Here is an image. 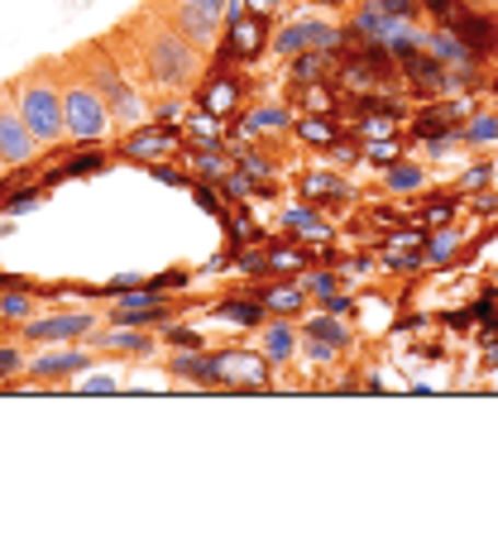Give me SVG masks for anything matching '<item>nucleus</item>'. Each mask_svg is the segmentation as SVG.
Segmentation results:
<instances>
[{
	"label": "nucleus",
	"mask_w": 498,
	"mask_h": 560,
	"mask_svg": "<svg viewBox=\"0 0 498 560\" xmlns=\"http://www.w3.org/2000/svg\"><path fill=\"white\" fill-rule=\"evenodd\" d=\"M101 44L111 48V58L120 62L125 78L159 106L187 101L211 72V54H201L153 0H139L115 30L101 34Z\"/></svg>",
	"instance_id": "nucleus-1"
},
{
	"label": "nucleus",
	"mask_w": 498,
	"mask_h": 560,
	"mask_svg": "<svg viewBox=\"0 0 498 560\" xmlns=\"http://www.w3.org/2000/svg\"><path fill=\"white\" fill-rule=\"evenodd\" d=\"M10 96H15L24 125L34 130V139L44 144V154H58V149L72 144L68 120H62V72H58V54L34 58L30 68L10 82Z\"/></svg>",
	"instance_id": "nucleus-2"
},
{
	"label": "nucleus",
	"mask_w": 498,
	"mask_h": 560,
	"mask_svg": "<svg viewBox=\"0 0 498 560\" xmlns=\"http://www.w3.org/2000/svg\"><path fill=\"white\" fill-rule=\"evenodd\" d=\"M58 72H62V120H68L72 144H106V139H115L111 101L86 72V62L77 58V48L58 54Z\"/></svg>",
	"instance_id": "nucleus-3"
},
{
	"label": "nucleus",
	"mask_w": 498,
	"mask_h": 560,
	"mask_svg": "<svg viewBox=\"0 0 498 560\" xmlns=\"http://www.w3.org/2000/svg\"><path fill=\"white\" fill-rule=\"evenodd\" d=\"M38 159H44V144L24 125L15 96H10V82H0V168H30Z\"/></svg>",
	"instance_id": "nucleus-4"
},
{
	"label": "nucleus",
	"mask_w": 498,
	"mask_h": 560,
	"mask_svg": "<svg viewBox=\"0 0 498 560\" xmlns=\"http://www.w3.org/2000/svg\"><path fill=\"white\" fill-rule=\"evenodd\" d=\"M92 330H101L96 312H54V316H38V322H24L20 340L38 350V346H68V340H86Z\"/></svg>",
	"instance_id": "nucleus-5"
},
{
	"label": "nucleus",
	"mask_w": 498,
	"mask_h": 560,
	"mask_svg": "<svg viewBox=\"0 0 498 560\" xmlns=\"http://www.w3.org/2000/svg\"><path fill=\"white\" fill-rule=\"evenodd\" d=\"M207 378L216 384H235V388H264L268 384V360L264 354H250V350H216L201 360Z\"/></svg>",
	"instance_id": "nucleus-6"
},
{
	"label": "nucleus",
	"mask_w": 498,
	"mask_h": 560,
	"mask_svg": "<svg viewBox=\"0 0 498 560\" xmlns=\"http://www.w3.org/2000/svg\"><path fill=\"white\" fill-rule=\"evenodd\" d=\"M92 346H82V340H68V346H38V354L30 360V369H24V378L30 384H58V378L77 374V369L92 364Z\"/></svg>",
	"instance_id": "nucleus-7"
},
{
	"label": "nucleus",
	"mask_w": 498,
	"mask_h": 560,
	"mask_svg": "<svg viewBox=\"0 0 498 560\" xmlns=\"http://www.w3.org/2000/svg\"><path fill=\"white\" fill-rule=\"evenodd\" d=\"M153 5H159L163 15H169L177 30H183L187 39L201 48V54H216V44H221V30H225V20H221V15H207V10L183 5V0H153Z\"/></svg>",
	"instance_id": "nucleus-8"
},
{
	"label": "nucleus",
	"mask_w": 498,
	"mask_h": 560,
	"mask_svg": "<svg viewBox=\"0 0 498 560\" xmlns=\"http://www.w3.org/2000/svg\"><path fill=\"white\" fill-rule=\"evenodd\" d=\"M340 34L331 24H292V30L274 34V54H302V48H331Z\"/></svg>",
	"instance_id": "nucleus-9"
},
{
	"label": "nucleus",
	"mask_w": 498,
	"mask_h": 560,
	"mask_svg": "<svg viewBox=\"0 0 498 560\" xmlns=\"http://www.w3.org/2000/svg\"><path fill=\"white\" fill-rule=\"evenodd\" d=\"M292 350H298V330H292L288 322L264 326V336H259V354H264L268 364H288V360H292Z\"/></svg>",
	"instance_id": "nucleus-10"
},
{
	"label": "nucleus",
	"mask_w": 498,
	"mask_h": 560,
	"mask_svg": "<svg viewBox=\"0 0 498 560\" xmlns=\"http://www.w3.org/2000/svg\"><path fill=\"white\" fill-rule=\"evenodd\" d=\"M86 346L92 350H111V354H139V350H149L153 346V336H144V330H92L86 336Z\"/></svg>",
	"instance_id": "nucleus-11"
},
{
	"label": "nucleus",
	"mask_w": 498,
	"mask_h": 560,
	"mask_svg": "<svg viewBox=\"0 0 498 560\" xmlns=\"http://www.w3.org/2000/svg\"><path fill=\"white\" fill-rule=\"evenodd\" d=\"M24 369H30L24 340H20V346H5V340H0V388L15 384V378H24Z\"/></svg>",
	"instance_id": "nucleus-12"
},
{
	"label": "nucleus",
	"mask_w": 498,
	"mask_h": 560,
	"mask_svg": "<svg viewBox=\"0 0 498 560\" xmlns=\"http://www.w3.org/2000/svg\"><path fill=\"white\" fill-rule=\"evenodd\" d=\"M183 5H197V10H207V15H230V0H183Z\"/></svg>",
	"instance_id": "nucleus-13"
},
{
	"label": "nucleus",
	"mask_w": 498,
	"mask_h": 560,
	"mask_svg": "<svg viewBox=\"0 0 498 560\" xmlns=\"http://www.w3.org/2000/svg\"><path fill=\"white\" fill-rule=\"evenodd\" d=\"M479 5H494V0H479Z\"/></svg>",
	"instance_id": "nucleus-14"
},
{
	"label": "nucleus",
	"mask_w": 498,
	"mask_h": 560,
	"mask_svg": "<svg viewBox=\"0 0 498 560\" xmlns=\"http://www.w3.org/2000/svg\"><path fill=\"white\" fill-rule=\"evenodd\" d=\"M494 10H498V0H494Z\"/></svg>",
	"instance_id": "nucleus-15"
}]
</instances>
